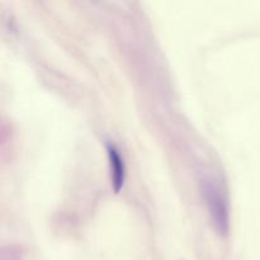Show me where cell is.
Here are the masks:
<instances>
[{
	"instance_id": "obj_1",
	"label": "cell",
	"mask_w": 260,
	"mask_h": 260,
	"mask_svg": "<svg viewBox=\"0 0 260 260\" xmlns=\"http://www.w3.org/2000/svg\"><path fill=\"white\" fill-rule=\"evenodd\" d=\"M202 196L210 212L211 221L216 231L225 236L229 233V207L228 201L220 185L211 177H205L201 180Z\"/></svg>"
},
{
	"instance_id": "obj_2",
	"label": "cell",
	"mask_w": 260,
	"mask_h": 260,
	"mask_svg": "<svg viewBox=\"0 0 260 260\" xmlns=\"http://www.w3.org/2000/svg\"><path fill=\"white\" fill-rule=\"evenodd\" d=\"M107 152H108L109 168H111V180L112 187L114 192L118 193L119 189L123 187L124 175H126V168H124L123 157L121 156L116 146L112 144L107 145Z\"/></svg>"
}]
</instances>
